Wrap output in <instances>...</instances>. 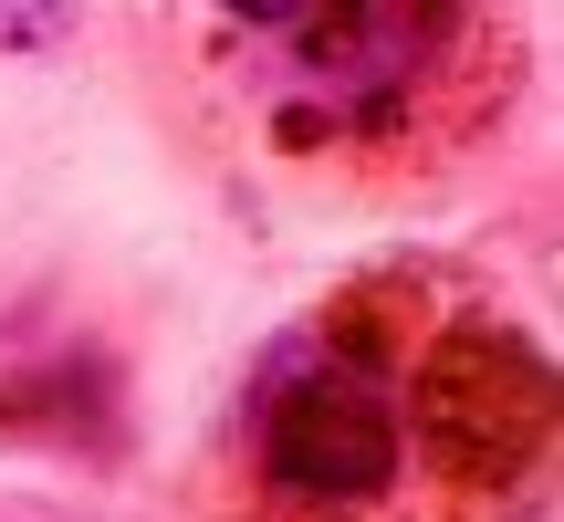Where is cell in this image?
I'll use <instances>...</instances> for the list:
<instances>
[{
    "mask_svg": "<svg viewBox=\"0 0 564 522\" xmlns=\"http://www.w3.org/2000/svg\"><path fill=\"white\" fill-rule=\"evenodd\" d=\"M554 407V356L523 314L440 261H377L262 345L209 522H533Z\"/></svg>",
    "mask_w": 564,
    "mask_h": 522,
    "instance_id": "6da1fadb",
    "label": "cell"
},
{
    "mask_svg": "<svg viewBox=\"0 0 564 522\" xmlns=\"http://www.w3.org/2000/svg\"><path fill=\"white\" fill-rule=\"evenodd\" d=\"M199 95L262 167L408 188L523 95V0H167Z\"/></svg>",
    "mask_w": 564,
    "mask_h": 522,
    "instance_id": "7a4b0ae2",
    "label": "cell"
},
{
    "mask_svg": "<svg viewBox=\"0 0 564 522\" xmlns=\"http://www.w3.org/2000/svg\"><path fill=\"white\" fill-rule=\"evenodd\" d=\"M74 32V0H0V53H42Z\"/></svg>",
    "mask_w": 564,
    "mask_h": 522,
    "instance_id": "3957f363",
    "label": "cell"
}]
</instances>
